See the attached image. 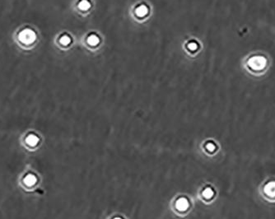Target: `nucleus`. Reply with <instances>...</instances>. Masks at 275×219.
Instances as JSON below:
<instances>
[{
	"label": "nucleus",
	"mask_w": 275,
	"mask_h": 219,
	"mask_svg": "<svg viewBox=\"0 0 275 219\" xmlns=\"http://www.w3.org/2000/svg\"><path fill=\"white\" fill-rule=\"evenodd\" d=\"M248 64L253 70H262L266 65V59L262 56H254L250 58Z\"/></svg>",
	"instance_id": "1"
},
{
	"label": "nucleus",
	"mask_w": 275,
	"mask_h": 219,
	"mask_svg": "<svg viewBox=\"0 0 275 219\" xmlns=\"http://www.w3.org/2000/svg\"><path fill=\"white\" fill-rule=\"evenodd\" d=\"M36 35L31 29L24 30L19 35V40L24 44H31L36 41Z\"/></svg>",
	"instance_id": "2"
},
{
	"label": "nucleus",
	"mask_w": 275,
	"mask_h": 219,
	"mask_svg": "<svg viewBox=\"0 0 275 219\" xmlns=\"http://www.w3.org/2000/svg\"><path fill=\"white\" fill-rule=\"evenodd\" d=\"M175 207L179 211L183 212V211L186 210L189 208V202H188V200L185 198H180L176 201Z\"/></svg>",
	"instance_id": "3"
},
{
	"label": "nucleus",
	"mask_w": 275,
	"mask_h": 219,
	"mask_svg": "<svg viewBox=\"0 0 275 219\" xmlns=\"http://www.w3.org/2000/svg\"><path fill=\"white\" fill-rule=\"evenodd\" d=\"M37 181V178L33 174H28L24 178V184L27 186H33Z\"/></svg>",
	"instance_id": "4"
},
{
	"label": "nucleus",
	"mask_w": 275,
	"mask_h": 219,
	"mask_svg": "<svg viewBox=\"0 0 275 219\" xmlns=\"http://www.w3.org/2000/svg\"><path fill=\"white\" fill-rule=\"evenodd\" d=\"M39 138L35 134H29L28 136L26 138V143L31 147H35L39 143Z\"/></svg>",
	"instance_id": "5"
},
{
	"label": "nucleus",
	"mask_w": 275,
	"mask_h": 219,
	"mask_svg": "<svg viewBox=\"0 0 275 219\" xmlns=\"http://www.w3.org/2000/svg\"><path fill=\"white\" fill-rule=\"evenodd\" d=\"M147 8L145 5H141L140 7H138L136 9V14H137L138 17H142L146 16L147 13Z\"/></svg>",
	"instance_id": "6"
},
{
	"label": "nucleus",
	"mask_w": 275,
	"mask_h": 219,
	"mask_svg": "<svg viewBox=\"0 0 275 219\" xmlns=\"http://www.w3.org/2000/svg\"><path fill=\"white\" fill-rule=\"evenodd\" d=\"M88 42L90 46H96L99 43V38L97 37L96 36H95V35H92V36L88 37Z\"/></svg>",
	"instance_id": "7"
},
{
	"label": "nucleus",
	"mask_w": 275,
	"mask_h": 219,
	"mask_svg": "<svg viewBox=\"0 0 275 219\" xmlns=\"http://www.w3.org/2000/svg\"><path fill=\"white\" fill-rule=\"evenodd\" d=\"M78 7H79L80 9H82L83 11H87L88 9H90L91 5H90V3L88 2V0H83V1H81L79 3Z\"/></svg>",
	"instance_id": "8"
},
{
	"label": "nucleus",
	"mask_w": 275,
	"mask_h": 219,
	"mask_svg": "<svg viewBox=\"0 0 275 219\" xmlns=\"http://www.w3.org/2000/svg\"><path fill=\"white\" fill-rule=\"evenodd\" d=\"M59 41L63 46H67V45H68L71 42V39H70V37H68V36H63L62 37L60 38Z\"/></svg>",
	"instance_id": "9"
},
{
	"label": "nucleus",
	"mask_w": 275,
	"mask_h": 219,
	"mask_svg": "<svg viewBox=\"0 0 275 219\" xmlns=\"http://www.w3.org/2000/svg\"><path fill=\"white\" fill-rule=\"evenodd\" d=\"M213 190H211L210 188H207V189L204 191V193H203V195H204V197H205L206 198H211V197L213 196Z\"/></svg>",
	"instance_id": "10"
},
{
	"label": "nucleus",
	"mask_w": 275,
	"mask_h": 219,
	"mask_svg": "<svg viewBox=\"0 0 275 219\" xmlns=\"http://www.w3.org/2000/svg\"><path fill=\"white\" fill-rule=\"evenodd\" d=\"M188 48H189L190 50H195L196 49L198 48V45L196 44L195 42H192V43H190V44H189Z\"/></svg>",
	"instance_id": "11"
},
{
	"label": "nucleus",
	"mask_w": 275,
	"mask_h": 219,
	"mask_svg": "<svg viewBox=\"0 0 275 219\" xmlns=\"http://www.w3.org/2000/svg\"><path fill=\"white\" fill-rule=\"evenodd\" d=\"M207 148L209 151H213L214 148H215V147H214V145L212 144V143H209V144H207Z\"/></svg>",
	"instance_id": "12"
},
{
	"label": "nucleus",
	"mask_w": 275,
	"mask_h": 219,
	"mask_svg": "<svg viewBox=\"0 0 275 219\" xmlns=\"http://www.w3.org/2000/svg\"><path fill=\"white\" fill-rule=\"evenodd\" d=\"M114 219H121L120 218H114Z\"/></svg>",
	"instance_id": "13"
}]
</instances>
